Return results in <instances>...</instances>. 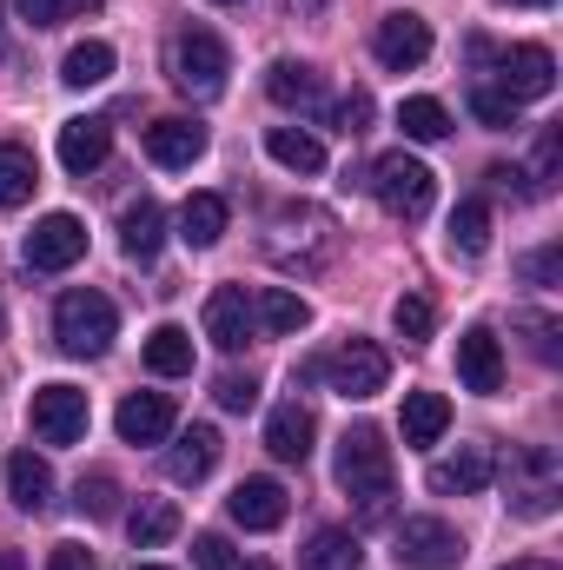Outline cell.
Wrapping results in <instances>:
<instances>
[{
	"instance_id": "obj_1",
	"label": "cell",
	"mask_w": 563,
	"mask_h": 570,
	"mask_svg": "<svg viewBox=\"0 0 563 570\" xmlns=\"http://www.w3.org/2000/svg\"><path fill=\"white\" fill-rule=\"evenodd\" d=\"M338 491L358 498V518H365V524L392 518L398 484H392V444H385L378 425H352L338 438Z\"/></svg>"
},
{
	"instance_id": "obj_2",
	"label": "cell",
	"mask_w": 563,
	"mask_h": 570,
	"mask_svg": "<svg viewBox=\"0 0 563 570\" xmlns=\"http://www.w3.org/2000/svg\"><path fill=\"white\" fill-rule=\"evenodd\" d=\"M113 332H120V312H113V298L107 292H60V305H53V338H60V352L67 358H100L107 345H113Z\"/></svg>"
},
{
	"instance_id": "obj_3",
	"label": "cell",
	"mask_w": 563,
	"mask_h": 570,
	"mask_svg": "<svg viewBox=\"0 0 563 570\" xmlns=\"http://www.w3.org/2000/svg\"><path fill=\"white\" fill-rule=\"evenodd\" d=\"M372 193H378V206H385L392 219H424L431 199H437V179H431L424 159H412V153L398 146V153H385V159L372 166Z\"/></svg>"
},
{
	"instance_id": "obj_4",
	"label": "cell",
	"mask_w": 563,
	"mask_h": 570,
	"mask_svg": "<svg viewBox=\"0 0 563 570\" xmlns=\"http://www.w3.org/2000/svg\"><path fill=\"white\" fill-rule=\"evenodd\" d=\"M226 73H233V53H226V40H219L213 27H186V33L172 40V80H179L186 94L213 100V94H226Z\"/></svg>"
},
{
	"instance_id": "obj_5",
	"label": "cell",
	"mask_w": 563,
	"mask_h": 570,
	"mask_svg": "<svg viewBox=\"0 0 563 570\" xmlns=\"http://www.w3.org/2000/svg\"><path fill=\"white\" fill-rule=\"evenodd\" d=\"M325 385H332L338 399L365 405V399H378V392L392 385V352L372 345V338H345V345L325 358Z\"/></svg>"
},
{
	"instance_id": "obj_6",
	"label": "cell",
	"mask_w": 563,
	"mask_h": 570,
	"mask_svg": "<svg viewBox=\"0 0 563 570\" xmlns=\"http://www.w3.org/2000/svg\"><path fill=\"white\" fill-rule=\"evenodd\" d=\"M33 438L40 444H80L87 425H93V405H87V392L80 385H67V379H53V385H40L33 392Z\"/></svg>"
},
{
	"instance_id": "obj_7",
	"label": "cell",
	"mask_w": 563,
	"mask_h": 570,
	"mask_svg": "<svg viewBox=\"0 0 563 570\" xmlns=\"http://www.w3.org/2000/svg\"><path fill=\"white\" fill-rule=\"evenodd\" d=\"M464 564V538L444 518H405L398 524V570H457Z\"/></svg>"
},
{
	"instance_id": "obj_8",
	"label": "cell",
	"mask_w": 563,
	"mask_h": 570,
	"mask_svg": "<svg viewBox=\"0 0 563 570\" xmlns=\"http://www.w3.org/2000/svg\"><path fill=\"white\" fill-rule=\"evenodd\" d=\"M87 259V226L73 213H47L33 233H27V266L33 273H67Z\"/></svg>"
},
{
	"instance_id": "obj_9",
	"label": "cell",
	"mask_w": 563,
	"mask_h": 570,
	"mask_svg": "<svg viewBox=\"0 0 563 570\" xmlns=\"http://www.w3.org/2000/svg\"><path fill=\"white\" fill-rule=\"evenodd\" d=\"M372 53L392 67V73H412L431 60V20L424 13H385L378 27H372Z\"/></svg>"
},
{
	"instance_id": "obj_10",
	"label": "cell",
	"mask_w": 563,
	"mask_h": 570,
	"mask_svg": "<svg viewBox=\"0 0 563 570\" xmlns=\"http://www.w3.org/2000/svg\"><path fill=\"white\" fill-rule=\"evenodd\" d=\"M497 87L524 107V100H544L551 87H557V60H551V47H504L497 53Z\"/></svg>"
},
{
	"instance_id": "obj_11",
	"label": "cell",
	"mask_w": 563,
	"mask_h": 570,
	"mask_svg": "<svg viewBox=\"0 0 563 570\" xmlns=\"http://www.w3.org/2000/svg\"><path fill=\"white\" fill-rule=\"evenodd\" d=\"M457 379H464V392H477V399H497V392H504V345H497L491 325H471V332L457 338Z\"/></svg>"
},
{
	"instance_id": "obj_12",
	"label": "cell",
	"mask_w": 563,
	"mask_h": 570,
	"mask_svg": "<svg viewBox=\"0 0 563 570\" xmlns=\"http://www.w3.org/2000/svg\"><path fill=\"white\" fill-rule=\"evenodd\" d=\"M226 511H233V524H239V531H279L285 511H292V498H285L279 478H246V484H233Z\"/></svg>"
},
{
	"instance_id": "obj_13",
	"label": "cell",
	"mask_w": 563,
	"mask_h": 570,
	"mask_svg": "<svg viewBox=\"0 0 563 570\" xmlns=\"http://www.w3.org/2000/svg\"><path fill=\"white\" fill-rule=\"evenodd\" d=\"M206 338L219 352H239L253 338V298H246V285H213L206 292Z\"/></svg>"
},
{
	"instance_id": "obj_14",
	"label": "cell",
	"mask_w": 563,
	"mask_h": 570,
	"mask_svg": "<svg viewBox=\"0 0 563 570\" xmlns=\"http://www.w3.org/2000/svg\"><path fill=\"white\" fill-rule=\"evenodd\" d=\"M146 159L166 166V173H186L206 159V127L199 120H152L146 127Z\"/></svg>"
},
{
	"instance_id": "obj_15",
	"label": "cell",
	"mask_w": 563,
	"mask_h": 570,
	"mask_svg": "<svg viewBox=\"0 0 563 570\" xmlns=\"http://www.w3.org/2000/svg\"><path fill=\"white\" fill-rule=\"evenodd\" d=\"M113 425H120L127 444H159V438H172L179 412H172V399H166V392H127V399H120V412H113Z\"/></svg>"
},
{
	"instance_id": "obj_16",
	"label": "cell",
	"mask_w": 563,
	"mask_h": 570,
	"mask_svg": "<svg viewBox=\"0 0 563 570\" xmlns=\"http://www.w3.org/2000/svg\"><path fill=\"white\" fill-rule=\"evenodd\" d=\"M491 478H497L491 444H464L457 458H437V464H431V491H437V498H471V491H484Z\"/></svg>"
},
{
	"instance_id": "obj_17",
	"label": "cell",
	"mask_w": 563,
	"mask_h": 570,
	"mask_svg": "<svg viewBox=\"0 0 563 570\" xmlns=\"http://www.w3.org/2000/svg\"><path fill=\"white\" fill-rule=\"evenodd\" d=\"M219 431L213 425H192V431H179V444L166 451V478L172 484H206L213 478V464H219Z\"/></svg>"
},
{
	"instance_id": "obj_18",
	"label": "cell",
	"mask_w": 563,
	"mask_h": 570,
	"mask_svg": "<svg viewBox=\"0 0 563 570\" xmlns=\"http://www.w3.org/2000/svg\"><path fill=\"white\" fill-rule=\"evenodd\" d=\"M266 94H273V107H285V114H312L325 100V80L305 60H273L266 67Z\"/></svg>"
},
{
	"instance_id": "obj_19",
	"label": "cell",
	"mask_w": 563,
	"mask_h": 570,
	"mask_svg": "<svg viewBox=\"0 0 563 570\" xmlns=\"http://www.w3.org/2000/svg\"><path fill=\"white\" fill-rule=\"evenodd\" d=\"M312 438H318V419H312L298 399L266 419V451H273L279 464H305V458H312Z\"/></svg>"
},
{
	"instance_id": "obj_20",
	"label": "cell",
	"mask_w": 563,
	"mask_h": 570,
	"mask_svg": "<svg viewBox=\"0 0 563 570\" xmlns=\"http://www.w3.org/2000/svg\"><path fill=\"white\" fill-rule=\"evenodd\" d=\"M226 226H233V206H226V193H192V199L179 206V239H186L192 253L219 246V239H226Z\"/></svg>"
},
{
	"instance_id": "obj_21",
	"label": "cell",
	"mask_w": 563,
	"mask_h": 570,
	"mask_svg": "<svg viewBox=\"0 0 563 570\" xmlns=\"http://www.w3.org/2000/svg\"><path fill=\"white\" fill-rule=\"evenodd\" d=\"M120 246H127V259H140V266L159 259V246H166V213H159V199L140 193V199L120 213Z\"/></svg>"
},
{
	"instance_id": "obj_22",
	"label": "cell",
	"mask_w": 563,
	"mask_h": 570,
	"mask_svg": "<svg viewBox=\"0 0 563 570\" xmlns=\"http://www.w3.org/2000/svg\"><path fill=\"white\" fill-rule=\"evenodd\" d=\"M107 153H113V127H107V120L87 114V120H67V127H60V166H67V173H93Z\"/></svg>"
},
{
	"instance_id": "obj_23",
	"label": "cell",
	"mask_w": 563,
	"mask_h": 570,
	"mask_svg": "<svg viewBox=\"0 0 563 570\" xmlns=\"http://www.w3.org/2000/svg\"><path fill=\"white\" fill-rule=\"evenodd\" d=\"M444 425H451V399H444V392H405V419H398V431H405L412 451H431V444L444 438Z\"/></svg>"
},
{
	"instance_id": "obj_24",
	"label": "cell",
	"mask_w": 563,
	"mask_h": 570,
	"mask_svg": "<svg viewBox=\"0 0 563 570\" xmlns=\"http://www.w3.org/2000/svg\"><path fill=\"white\" fill-rule=\"evenodd\" d=\"M7 491H13L20 511H47V504H53V471H47V458L13 451V458H7Z\"/></svg>"
},
{
	"instance_id": "obj_25",
	"label": "cell",
	"mask_w": 563,
	"mask_h": 570,
	"mask_svg": "<svg viewBox=\"0 0 563 570\" xmlns=\"http://www.w3.org/2000/svg\"><path fill=\"white\" fill-rule=\"evenodd\" d=\"M127 538H134V551H159L166 538H179V504L172 498H140L127 511Z\"/></svg>"
},
{
	"instance_id": "obj_26",
	"label": "cell",
	"mask_w": 563,
	"mask_h": 570,
	"mask_svg": "<svg viewBox=\"0 0 563 570\" xmlns=\"http://www.w3.org/2000/svg\"><path fill=\"white\" fill-rule=\"evenodd\" d=\"M266 153L279 159L285 173H325V140L318 134H305V127H266Z\"/></svg>"
},
{
	"instance_id": "obj_27",
	"label": "cell",
	"mask_w": 563,
	"mask_h": 570,
	"mask_svg": "<svg viewBox=\"0 0 563 570\" xmlns=\"http://www.w3.org/2000/svg\"><path fill=\"white\" fill-rule=\"evenodd\" d=\"M358 564H365V551H358V538L338 531V524L312 531V544L298 551V570H358Z\"/></svg>"
},
{
	"instance_id": "obj_28",
	"label": "cell",
	"mask_w": 563,
	"mask_h": 570,
	"mask_svg": "<svg viewBox=\"0 0 563 570\" xmlns=\"http://www.w3.org/2000/svg\"><path fill=\"white\" fill-rule=\"evenodd\" d=\"M146 372L186 379V372H192V332H186V325H152V338H146Z\"/></svg>"
},
{
	"instance_id": "obj_29",
	"label": "cell",
	"mask_w": 563,
	"mask_h": 570,
	"mask_svg": "<svg viewBox=\"0 0 563 570\" xmlns=\"http://www.w3.org/2000/svg\"><path fill=\"white\" fill-rule=\"evenodd\" d=\"M253 325H266V332L292 338V332H305V325H312V305H305L298 292H285V285H266V292H259V305H253Z\"/></svg>"
},
{
	"instance_id": "obj_30",
	"label": "cell",
	"mask_w": 563,
	"mask_h": 570,
	"mask_svg": "<svg viewBox=\"0 0 563 570\" xmlns=\"http://www.w3.org/2000/svg\"><path fill=\"white\" fill-rule=\"evenodd\" d=\"M33 186H40V166H33V153L27 146H0V206L13 213V206H27L33 199Z\"/></svg>"
},
{
	"instance_id": "obj_31",
	"label": "cell",
	"mask_w": 563,
	"mask_h": 570,
	"mask_svg": "<svg viewBox=\"0 0 563 570\" xmlns=\"http://www.w3.org/2000/svg\"><path fill=\"white\" fill-rule=\"evenodd\" d=\"M113 73V47L107 40H80V47H67V60H60V80L67 87H100Z\"/></svg>"
},
{
	"instance_id": "obj_32",
	"label": "cell",
	"mask_w": 563,
	"mask_h": 570,
	"mask_svg": "<svg viewBox=\"0 0 563 570\" xmlns=\"http://www.w3.org/2000/svg\"><path fill=\"white\" fill-rule=\"evenodd\" d=\"M451 246H457L464 259H484V253H491V206H484V199H464V206L451 213Z\"/></svg>"
},
{
	"instance_id": "obj_33",
	"label": "cell",
	"mask_w": 563,
	"mask_h": 570,
	"mask_svg": "<svg viewBox=\"0 0 563 570\" xmlns=\"http://www.w3.org/2000/svg\"><path fill=\"white\" fill-rule=\"evenodd\" d=\"M398 127H405V140H444V134H451V114H444V100L412 94V100L398 107Z\"/></svg>"
},
{
	"instance_id": "obj_34",
	"label": "cell",
	"mask_w": 563,
	"mask_h": 570,
	"mask_svg": "<svg viewBox=\"0 0 563 570\" xmlns=\"http://www.w3.org/2000/svg\"><path fill=\"white\" fill-rule=\"evenodd\" d=\"M471 114H477L491 134H511V127H517V100H511L504 87H471Z\"/></svg>"
},
{
	"instance_id": "obj_35",
	"label": "cell",
	"mask_w": 563,
	"mask_h": 570,
	"mask_svg": "<svg viewBox=\"0 0 563 570\" xmlns=\"http://www.w3.org/2000/svg\"><path fill=\"white\" fill-rule=\"evenodd\" d=\"M392 325H398V338H412V345H424V338H431V325H437V312H431V298H418V292H405V298L392 305Z\"/></svg>"
},
{
	"instance_id": "obj_36",
	"label": "cell",
	"mask_w": 563,
	"mask_h": 570,
	"mask_svg": "<svg viewBox=\"0 0 563 570\" xmlns=\"http://www.w3.org/2000/svg\"><path fill=\"white\" fill-rule=\"evenodd\" d=\"M73 504H80L87 518H113V504H120V484H113V471H87Z\"/></svg>"
},
{
	"instance_id": "obj_37",
	"label": "cell",
	"mask_w": 563,
	"mask_h": 570,
	"mask_svg": "<svg viewBox=\"0 0 563 570\" xmlns=\"http://www.w3.org/2000/svg\"><path fill=\"white\" fill-rule=\"evenodd\" d=\"M365 120H372V94H365V87H352V94L332 107V127H338L345 140H358V134H365Z\"/></svg>"
},
{
	"instance_id": "obj_38",
	"label": "cell",
	"mask_w": 563,
	"mask_h": 570,
	"mask_svg": "<svg viewBox=\"0 0 563 570\" xmlns=\"http://www.w3.org/2000/svg\"><path fill=\"white\" fill-rule=\"evenodd\" d=\"M213 399H219L226 412H253V405H259V379H253V372H226Z\"/></svg>"
},
{
	"instance_id": "obj_39",
	"label": "cell",
	"mask_w": 563,
	"mask_h": 570,
	"mask_svg": "<svg viewBox=\"0 0 563 570\" xmlns=\"http://www.w3.org/2000/svg\"><path fill=\"white\" fill-rule=\"evenodd\" d=\"M192 564L199 570H239V558H233V544H226L219 531H199V538H192Z\"/></svg>"
},
{
	"instance_id": "obj_40",
	"label": "cell",
	"mask_w": 563,
	"mask_h": 570,
	"mask_svg": "<svg viewBox=\"0 0 563 570\" xmlns=\"http://www.w3.org/2000/svg\"><path fill=\"white\" fill-rule=\"evenodd\" d=\"M524 332H531V352L544 358V365H557V318H544V312H524Z\"/></svg>"
},
{
	"instance_id": "obj_41",
	"label": "cell",
	"mask_w": 563,
	"mask_h": 570,
	"mask_svg": "<svg viewBox=\"0 0 563 570\" xmlns=\"http://www.w3.org/2000/svg\"><path fill=\"white\" fill-rule=\"evenodd\" d=\"M524 279H531V285H557L563 279V253H557V246L531 253V259H524Z\"/></svg>"
},
{
	"instance_id": "obj_42",
	"label": "cell",
	"mask_w": 563,
	"mask_h": 570,
	"mask_svg": "<svg viewBox=\"0 0 563 570\" xmlns=\"http://www.w3.org/2000/svg\"><path fill=\"white\" fill-rule=\"evenodd\" d=\"M13 13L27 27H53V20H67V0H13Z\"/></svg>"
},
{
	"instance_id": "obj_43",
	"label": "cell",
	"mask_w": 563,
	"mask_h": 570,
	"mask_svg": "<svg viewBox=\"0 0 563 570\" xmlns=\"http://www.w3.org/2000/svg\"><path fill=\"white\" fill-rule=\"evenodd\" d=\"M47 570H93V558H87V544H53Z\"/></svg>"
},
{
	"instance_id": "obj_44",
	"label": "cell",
	"mask_w": 563,
	"mask_h": 570,
	"mask_svg": "<svg viewBox=\"0 0 563 570\" xmlns=\"http://www.w3.org/2000/svg\"><path fill=\"white\" fill-rule=\"evenodd\" d=\"M557 134H544V140H537V186H551V179H557Z\"/></svg>"
},
{
	"instance_id": "obj_45",
	"label": "cell",
	"mask_w": 563,
	"mask_h": 570,
	"mask_svg": "<svg viewBox=\"0 0 563 570\" xmlns=\"http://www.w3.org/2000/svg\"><path fill=\"white\" fill-rule=\"evenodd\" d=\"M0 570H27V558L20 551H0Z\"/></svg>"
},
{
	"instance_id": "obj_46",
	"label": "cell",
	"mask_w": 563,
	"mask_h": 570,
	"mask_svg": "<svg viewBox=\"0 0 563 570\" xmlns=\"http://www.w3.org/2000/svg\"><path fill=\"white\" fill-rule=\"evenodd\" d=\"M504 570H551V564H537V558H517V564H504Z\"/></svg>"
},
{
	"instance_id": "obj_47",
	"label": "cell",
	"mask_w": 563,
	"mask_h": 570,
	"mask_svg": "<svg viewBox=\"0 0 563 570\" xmlns=\"http://www.w3.org/2000/svg\"><path fill=\"white\" fill-rule=\"evenodd\" d=\"M511 7H551V0H511Z\"/></svg>"
},
{
	"instance_id": "obj_48",
	"label": "cell",
	"mask_w": 563,
	"mask_h": 570,
	"mask_svg": "<svg viewBox=\"0 0 563 570\" xmlns=\"http://www.w3.org/2000/svg\"><path fill=\"white\" fill-rule=\"evenodd\" d=\"M239 570H273V564H239Z\"/></svg>"
},
{
	"instance_id": "obj_49",
	"label": "cell",
	"mask_w": 563,
	"mask_h": 570,
	"mask_svg": "<svg viewBox=\"0 0 563 570\" xmlns=\"http://www.w3.org/2000/svg\"><path fill=\"white\" fill-rule=\"evenodd\" d=\"M140 570H166V564H140Z\"/></svg>"
},
{
	"instance_id": "obj_50",
	"label": "cell",
	"mask_w": 563,
	"mask_h": 570,
	"mask_svg": "<svg viewBox=\"0 0 563 570\" xmlns=\"http://www.w3.org/2000/svg\"><path fill=\"white\" fill-rule=\"evenodd\" d=\"M0 332H7V312H0Z\"/></svg>"
},
{
	"instance_id": "obj_51",
	"label": "cell",
	"mask_w": 563,
	"mask_h": 570,
	"mask_svg": "<svg viewBox=\"0 0 563 570\" xmlns=\"http://www.w3.org/2000/svg\"><path fill=\"white\" fill-rule=\"evenodd\" d=\"M219 7H233V0H219Z\"/></svg>"
}]
</instances>
